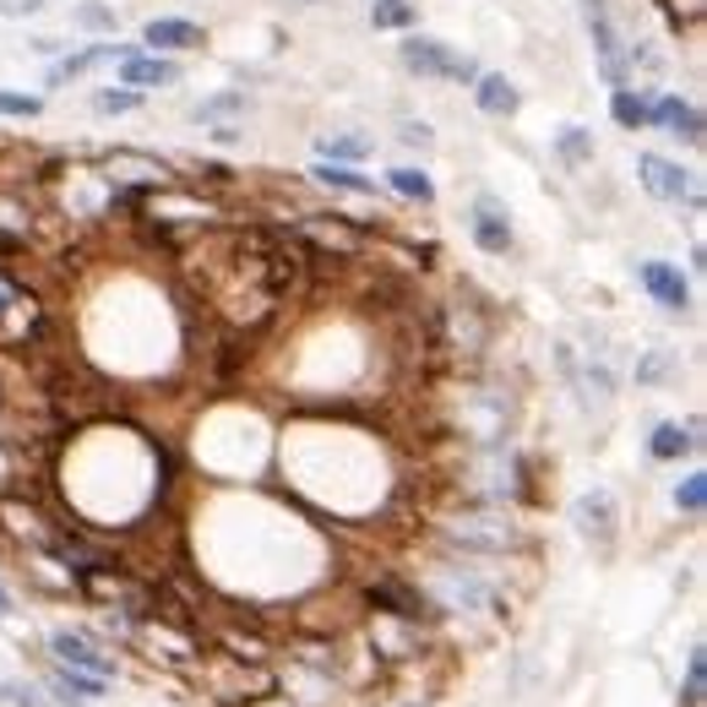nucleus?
Wrapping results in <instances>:
<instances>
[{
	"mask_svg": "<svg viewBox=\"0 0 707 707\" xmlns=\"http://www.w3.org/2000/svg\"><path fill=\"white\" fill-rule=\"evenodd\" d=\"M664 370H669V365H664L658 354H648V359L637 365V381H664Z\"/></svg>",
	"mask_w": 707,
	"mask_h": 707,
	"instance_id": "nucleus-36",
	"label": "nucleus"
},
{
	"mask_svg": "<svg viewBox=\"0 0 707 707\" xmlns=\"http://www.w3.org/2000/svg\"><path fill=\"white\" fill-rule=\"evenodd\" d=\"M0 615H11V594H6V582H0Z\"/></svg>",
	"mask_w": 707,
	"mask_h": 707,
	"instance_id": "nucleus-38",
	"label": "nucleus"
},
{
	"mask_svg": "<svg viewBox=\"0 0 707 707\" xmlns=\"http://www.w3.org/2000/svg\"><path fill=\"white\" fill-rule=\"evenodd\" d=\"M637 283H643V289L654 295V305H664L669 316H686V310H691V283L680 278L675 261H654V256L637 261Z\"/></svg>",
	"mask_w": 707,
	"mask_h": 707,
	"instance_id": "nucleus-13",
	"label": "nucleus"
},
{
	"mask_svg": "<svg viewBox=\"0 0 707 707\" xmlns=\"http://www.w3.org/2000/svg\"><path fill=\"white\" fill-rule=\"evenodd\" d=\"M77 22L93 28V33H114V11L109 6H77Z\"/></svg>",
	"mask_w": 707,
	"mask_h": 707,
	"instance_id": "nucleus-34",
	"label": "nucleus"
},
{
	"mask_svg": "<svg viewBox=\"0 0 707 707\" xmlns=\"http://www.w3.org/2000/svg\"><path fill=\"white\" fill-rule=\"evenodd\" d=\"M93 169H99L114 191H163V186H175V169H169L163 158H152V152H131V148L103 152Z\"/></svg>",
	"mask_w": 707,
	"mask_h": 707,
	"instance_id": "nucleus-7",
	"label": "nucleus"
},
{
	"mask_svg": "<svg viewBox=\"0 0 707 707\" xmlns=\"http://www.w3.org/2000/svg\"><path fill=\"white\" fill-rule=\"evenodd\" d=\"M675 506H680L686 517H703L707 511V474H686V479L675 485Z\"/></svg>",
	"mask_w": 707,
	"mask_h": 707,
	"instance_id": "nucleus-29",
	"label": "nucleus"
},
{
	"mask_svg": "<svg viewBox=\"0 0 707 707\" xmlns=\"http://www.w3.org/2000/svg\"><path fill=\"white\" fill-rule=\"evenodd\" d=\"M39 11H44V0H0V17H11V22L39 17Z\"/></svg>",
	"mask_w": 707,
	"mask_h": 707,
	"instance_id": "nucleus-35",
	"label": "nucleus"
},
{
	"mask_svg": "<svg viewBox=\"0 0 707 707\" xmlns=\"http://www.w3.org/2000/svg\"><path fill=\"white\" fill-rule=\"evenodd\" d=\"M365 605H376V615L408 620V626L436 620V605L425 599V588H414V582H404V577H376V582H365Z\"/></svg>",
	"mask_w": 707,
	"mask_h": 707,
	"instance_id": "nucleus-9",
	"label": "nucleus"
},
{
	"mask_svg": "<svg viewBox=\"0 0 707 707\" xmlns=\"http://www.w3.org/2000/svg\"><path fill=\"white\" fill-rule=\"evenodd\" d=\"M142 99H148V93L114 82V88H99V93H93V109H99V114H131V109H142Z\"/></svg>",
	"mask_w": 707,
	"mask_h": 707,
	"instance_id": "nucleus-28",
	"label": "nucleus"
},
{
	"mask_svg": "<svg viewBox=\"0 0 707 707\" xmlns=\"http://www.w3.org/2000/svg\"><path fill=\"white\" fill-rule=\"evenodd\" d=\"M468 235L485 256H511L517 251V235H511V212L496 197H474L468 207Z\"/></svg>",
	"mask_w": 707,
	"mask_h": 707,
	"instance_id": "nucleus-12",
	"label": "nucleus"
},
{
	"mask_svg": "<svg viewBox=\"0 0 707 707\" xmlns=\"http://www.w3.org/2000/svg\"><path fill=\"white\" fill-rule=\"evenodd\" d=\"M436 321H441V349L447 359H479V354L490 349V316H485V305H468V300H452V305H436Z\"/></svg>",
	"mask_w": 707,
	"mask_h": 707,
	"instance_id": "nucleus-5",
	"label": "nucleus"
},
{
	"mask_svg": "<svg viewBox=\"0 0 707 707\" xmlns=\"http://www.w3.org/2000/svg\"><path fill=\"white\" fill-rule=\"evenodd\" d=\"M468 93L479 103V114H490V120H511V114L522 109V88H517L506 71H479V82H474Z\"/></svg>",
	"mask_w": 707,
	"mask_h": 707,
	"instance_id": "nucleus-16",
	"label": "nucleus"
},
{
	"mask_svg": "<svg viewBox=\"0 0 707 707\" xmlns=\"http://www.w3.org/2000/svg\"><path fill=\"white\" fill-rule=\"evenodd\" d=\"M142 44L152 54H186V50H202L207 44V28H197L191 17H152L142 28Z\"/></svg>",
	"mask_w": 707,
	"mask_h": 707,
	"instance_id": "nucleus-15",
	"label": "nucleus"
},
{
	"mask_svg": "<svg viewBox=\"0 0 707 707\" xmlns=\"http://www.w3.org/2000/svg\"><path fill=\"white\" fill-rule=\"evenodd\" d=\"M703 691H707V654L691 648V664H686V697L680 707H703Z\"/></svg>",
	"mask_w": 707,
	"mask_h": 707,
	"instance_id": "nucleus-30",
	"label": "nucleus"
},
{
	"mask_svg": "<svg viewBox=\"0 0 707 707\" xmlns=\"http://www.w3.org/2000/svg\"><path fill=\"white\" fill-rule=\"evenodd\" d=\"M44 332V305L0 267V349H28Z\"/></svg>",
	"mask_w": 707,
	"mask_h": 707,
	"instance_id": "nucleus-6",
	"label": "nucleus"
},
{
	"mask_svg": "<svg viewBox=\"0 0 707 707\" xmlns=\"http://www.w3.org/2000/svg\"><path fill=\"white\" fill-rule=\"evenodd\" d=\"M398 142H404V148L430 152V148H436V131H430L425 120H404V126H398Z\"/></svg>",
	"mask_w": 707,
	"mask_h": 707,
	"instance_id": "nucleus-33",
	"label": "nucleus"
},
{
	"mask_svg": "<svg viewBox=\"0 0 707 707\" xmlns=\"http://www.w3.org/2000/svg\"><path fill=\"white\" fill-rule=\"evenodd\" d=\"M6 697H11L17 707H44V697H39L33 686H6Z\"/></svg>",
	"mask_w": 707,
	"mask_h": 707,
	"instance_id": "nucleus-37",
	"label": "nucleus"
},
{
	"mask_svg": "<svg viewBox=\"0 0 707 707\" xmlns=\"http://www.w3.org/2000/svg\"><path fill=\"white\" fill-rule=\"evenodd\" d=\"M609 114L620 131H648V93L637 88H609Z\"/></svg>",
	"mask_w": 707,
	"mask_h": 707,
	"instance_id": "nucleus-22",
	"label": "nucleus"
},
{
	"mask_svg": "<svg viewBox=\"0 0 707 707\" xmlns=\"http://www.w3.org/2000/svg\"><path fill=\"white\" fill-rule=\"evenodd\" d=\"M658 11H664L669 33L697 39V33H703V17H707V0H658Z\"/></svg>",
	"mask_w": 707,
	"mask_h": 707,
	"instance_id": "nucleus-24",
	"label": "nucleus"
},
{
	"mask_svg": "<svg viewBox=\"0 0 707 707\" xmlns=\"http://www.w3.org/2000/svg\"><path fill=\"white\" fill-rule=\"evenodd\" d=\"M436 539L452 550V556H506L522 545V528L506 517V506H479L468 501L462 511L436 522Z\"/></svg>",
	"mask_w": 707,
	"mask_h": 707,
	"instance_id": "nucleus-1",
	"label": "nucleus"
},
{
	"mask_svg": "<svg viewBox=\"0 0 707 707\" xmlns=\"http://www.w3.org/2000/svg\"><path fill=\"white\" fill-rule=\"evenodd\" d=\"M310 180L321 191H343V197H376V180L359 169V163H332V158H316L310 163Z\"/></svg>",
	"mask_w": 707,
	"mask_h": 707,
	"instance_id": "nucleus-18",
	"label": "nucleus"
},
{
	"mask_svg": "<svg viewBox=\"0 0 707 707\" xmlns=\"http://www.w3.org/2000/svg\"><path fill=\"white\" fill-rule=\"evenodd\" d=\"M637 180H643V191L658 197V202L703 207V186H697V175H691V169H680V163H675V158H664V152H643V158H637Z\"/></svg>",
	"mask_w": 707,
	"mask_h": 707,
	"instance_id": "nucleus-8",
	"label": "nucleus"
},
{
	"mask_svg": "<svg viewBox=\"0 0 707 707\" xmlns=\"http://www.w3.org/2000/svg\"><path fill=\"white\" fill-rule=\"evenodd\" d=\"M648 131H664L686 148H703V109L680 93H654L648 88Z\"/></svg>",
	"mask_w": 707,
	"mask_h": 707,
	"instance_id": "nucleus-10",
	"label": "nucleus"
},
{
	"mask_svg": "<svg viewBox=\"0 0 707 707\" xmlns=\"http://www.w3.org/2000/svg\"><path fill=\"white\" fill-rule=\"evenodd\" d=\"M387 186H392L404 202H419V207L436 202V180H430L425 169H414V163H398V169L387 175Z\"/></svg>",
	"mask_w": 707,
	"mask_h": 707,
	"instance_id": "nucleus-25",
	"label": "nucleus"
},
{
	"mask_svg": "<svg viewBox=\"0 0 707 707\" xmlns=\"http://www.w3.org/2000/svg\"><path fill=\"white\" fill-rule=\"evenodd\" d=\"M321 148V158H332V163H359V158H370V137H354V131H343V137H321L316 142Z\"/></svg>",
	"mask_w": 707,
	"mask_h": 707,
	"instance_id": "nucleus-27",
	"label": "nucleus"
},
{
	"mask_svg": "<svg viewBox=\"0 0 707 707\" xmlns=\"http://www.w3.org/2000/svg\"><path fill=\"white\" fill-rule=\"evenodd\" d=\"M44 109V99H33V93H6L0 88V114H11V120H33Z\"/></svg>",
	"mask_w": 707,
	"mask_h": 707,
	"instance_id": "nucleus-32",
	"label": "nucleus"
},
{
	"mask_svg": "<svg viewBox=\"0 0 707 707\" xmlns=\"http://www.w3.org/2000/svg\"><path fill=\"white\" fill-rule=\"evenodd\" d=\"M419 0H370V28L376 33H414Z\"/></svg>",
	"mask_w": 707,
	"mask_h": 707,
	"instance_id": "nucleus-21",
	"label": "nucleus"
},
{
	"mask_svg": "<svg viewBox=\"0 0 707 707\" xmlns=\"http://www.w3.org/2000/svg\"><path fill=\"white\" fill-rule=\"evenodd\" d=\"M582 11V28H588V44L599 54V71H605L609 88H631V66H626V33L609 11V0H577Z\"/></svg>",
	"mask_w": 707,
	"mask_h": 707,
	"instance_id": "nucleus-4",
	"label": "nucleus"
},
{
	"mask_svg": "<svg viewBox=\"0 0 707 707\" xmlns=\"http://www.w3.org/2000/svg\"><path fill=\"white\" fill-rule=\"evenodd\" d=\"M114 66H120V88H137V93H148V88H175V82H180V66H175L169 54H152V50H126Z\"/></svg>",
	"mask_w": 707,
	"mask_h": 707,
	"instance_id": "nucleus-14",
	"label": "nucleus"
},
{
	"mask_svg": "<svg viewBox=\"0 0 707 707\" xmlns=\"http://www.w3.org/2000/svg\"><path fill=\"white\" fill-rule=\"evenodd\" d=\"M398 60H404L408 77H419V82H457V88H474L479 71H485L479 60L457 54L452 44H441V39H430V33H404Z\"/></svg>",
	"mask_w": 707,
	"mask_h": 707,
	"instance_id": "nucleus-2",
	"label": "nucleus"
},
{
	"mask_svg": "<svg viewBox=\"0 0 707 707\" xmlns=\"http://www.w3.org/2000/svg\"><path fill=\"white\" fill-rule=\"evenodd\" d=\"M425 599L436 609H447V615H501V594H496L479 571H468V566H457V560H441V566H436Z\"/></svg>",
	"mask_w": 707,
	"mask_h": 707,
	"instance_id": "nucleus-3",
	"label": "nucleus"
},
{
	"mask_svg": "<svg viewBox=\"0 0 707 707\" xmlns=\"http://www.w3.org/2000/svg\"><path fill=\"white\" fill-rule=\"evenodd\" d=\"M648 452L658 462H680L686 452H703V419H691V425H675V419H664L654 425V436H648Z\"/></svg>",
	"mask_w": 707,
	"mask_h": 707,
	"instance_id": "nucleus-17",
	"label": "nucleus"
},
{
	"mask_svg": "<svg viewBox=\"0 0 707 707\" xmlns=\"http://www.w3.org/2000/svg\"><path fill=\"white\" fill-rule=\"evenodd\" d=\"M50 686L60 691L66 707H82V703H93V697H103V675H88V669H60Z\"/></svg>",
	"mask_w": 707,
	"mask_h": 707,
	"instance_id": "nucleus-23",
	"label": "nucleus"
},
{
	"mask_svg": "<svg viewBox=\"0 0 707 707\" xmlns=\"http://www.w3.org/2000/svg\"><path fill=\"white\" fill-rule=\"evenodd\" d=\"M126 54V44H114V39H99V44H88V50L66 54V60H54L50 82H77V77H88L93 66H103V60H120Z\"/></svg>",
	"mask_w": 707,
	"mask_h": 707,
	"instance_id": "nucleus-20",
	"label": "nucleus"
},
{
	"mask_svg": "<svg viewBox=\"0 0 707 707\" xmlns=\"http://www.w3.org/2000/svg\"><path fill=\"white\" fill-rule=\"evenodd\" d=\"M556 152L571 163V169H582V163H594V131H582V126H560L556 137Z\"/></svg>",
	"mask_w": 707,
	"mask_h": 707,
	"instance_id": "nucleus-26",
	"label": "nucleus"
},
{
	"mask_svg": "<svg viewBox=\"0 0 707 707\" xmlns=\"http://www.w3.org/2000/svg\"><path fill=\"white\" fill-rule=\"evenodd\" d=\"M50 654L60 658L66 669H88V675H109V669H114V664H109V658H103L99 648L88 643V637H77V631H54Z\"/></svg>",
	"mask_w": 707,
	"mask_h": 707,
	"instance_id": "nucleus-19",
	"label": "nucleus"
},
{
	"mask_svg": "<svg viewBox=\"0 0 707 707\" xmlns=\"http://www.w3.org/2000/svg\"><path fill=\"white\" fill-rule=\"evenodd\" d=\"M246 103H251L246 93H218V99L197 103V120H223V114H240Z\"/></svg>",
	"mask_w": 707,
	"mask_h": 707,
	"instance_id": "nucleus-31",
	"label": "nucleus"
},
{
	"mask_svg": "<svg viewBox=\"0 0 707 707\" xmlns=\"http://www.w3.org/2000/svg\"><path fill=\"white\" fill-rule=\"evenodd\" d=\"M295 6H327V0H295Z\"/></svg>",
	"mask_w": 707,
	"mask_h": 707,
	"instance_id": "nucleus-39",
	"label": "nucleus"
},
{
	"mask_svg": "<svg viewBox=\"0 0 707 707\" xmlns=\"http://www.w3.org/2000/svg\"><path fill=\"white\" fill-rule=\"evenodd\" d=\"M571 522H577V534H582L594 550H615L620 511H615V496H609V490H582V496L571 501Z\"/></svg>",
	"mask_w": 707,
	"mask_h": 707,
	"instance_id": "nucleus-11",
	"label": "nucleus"
}]
</instances>
